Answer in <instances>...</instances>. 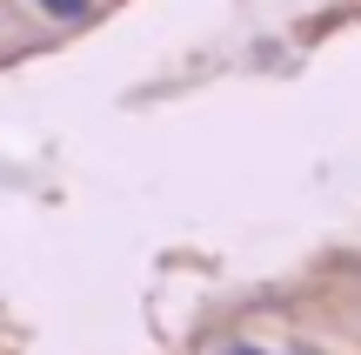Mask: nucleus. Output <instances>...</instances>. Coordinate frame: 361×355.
Returning a JSON list of instances; mask_svg holds the SVG:
<instances>
[{
    "mask_svg": "<svg viewBox=\"0 0 361 355\" xmlns=\"http://www.w3.org/2000/svg\"><path fill=\"white\" fill-rule=\"evenodd\" d=\"M40 13H54V20H87V0H34Z\"/></svg>",
    "mask_w": 361,
    "mask_h": 355,
    "instance_id": "1",
    "label": "nucleus"
}]
</instances>
